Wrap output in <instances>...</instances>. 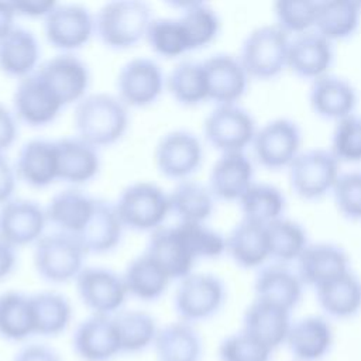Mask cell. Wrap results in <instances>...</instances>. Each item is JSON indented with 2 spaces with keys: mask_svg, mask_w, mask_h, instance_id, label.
<instances>
[{
  "mask_svg": "<svg viewBox=\"0 0 361 361\" xmlns=\"http://www.w3.org/2000/svg\"><path fill=\"white\" fill-rule=\"evenodd\" d=\"M290 37L276 24L251 30L240 48L238 58L250 78L272 79L288 66Z\"/></svg>",
  "mask_w": 361,
  "mask_h": 361,
  "instance_id": "5b68a950",
  "label": "cell"
},
{
  "mask_svg": "<svg viewBox=\"0 0 361 361\" xmlns=\"http://www.w3.org/2000/svg\"><path fill=\"white\" fill-rule=\"evenodd\" d=\"M254 183V165L245 152L220 154L212 165L207 186L216 199L240 200Z\"/></svg>",
  "mask_w": 361,
  "mask_h": 361,
  "instance_id": "484cf974",
  "label": "cell"
},
{
  "mask_svg": "<svg viewBox=\"0 0 361 361\" xmlns=\"http://www.w3.org/2000/svg\"><path fill=\"white\" fill-rule=\"evenodd\" d=\"M17 180L14 165L10 164L4 154H0V206L13 199Z\"/></svg>",
  "mask_w": 361,
  "mask_h": 361,
  "instance_id": "db71d44e",
  "label": "cell"
},
{
  "mask_svg": "<svg viewBox=\"0 0 361 361\" xmlns=\"http://www.w3.org/2000/svg\"><path fill=\"white\" fill-rule=\"evenodd\" d=\"M152 18L151 7L145 1L113 0L96 11L94 35L110 49H128L145 39Z\"/></svg>",
  "mask_w": 361,
  "mask_h": 361,
  "instance_id": "7a4b0ae2",
  "label": "cell"
},
{
  "mask_svg": "<svg viewBox=\"0 0 361 361\" xmlns=\"http://www.w3.org/2000/svg\"><path fill=\"white\" fill-rule=\"evenodd\" d=\"M173 6L180 10L178 20L186 32L190 51L204 48L216 39L220 32V17L212 6L203 1H183Z\"/></svg>",
  "mask_w": 361,
  "mask_h": 361,
  "instance_id": "b9f144b4",
  "label": "cell"
},
{
  "mask_svg": "<svg viewBox=\"0 0 361 361\" xmlns=\"http://www.w3.org/2000/svg\"><path fill=\"white\" fill-rule=\"evenodd\" d=\"M165 89L180 106L192 107L209 100L207 82L202 62L192 59L178 62L166 75Z\"/></svg>",
  "mask_w": 361,
  "mask_h": 361,
  "instance_id": "ab89813d",
  "label": "cell"
},
{
  "mask_svg": "<svg viewBox=\"0 0 361 361\" xmlns=\"http://www.w3.org/2000/svg\"><path fill=\"white\" fill-rule=\"evenodd\" d=\"M130 298L141 302H155L168 290L172 279L145 252L133 258L121 274Z\"/></svg>",
  "mask_w": 361,
  "mask_h": 361,
  "instance_id": "e575fe53",
  "label": "cell"
},
{
  "mask_svg": "<svg viewBox=\"0 0 361 361\" xmlns=\"http://www.w3.org/2000/svg\"><path fill=\"white\" fill-rule=\"evenodd\" d=\"M58 179L71 185H83L97 176L100 155L97 148L78 135L55 140Z\"/></svg>",
  "mask_w": 361,
  "mask_h": 361,
  "instance_id": "4316f807",
  "label": "cell"
},
{
  "mask_svg": "<svg viewBox=\"0 0 361 361\" xmlns=\"http://www.w3.org/2000/svg\"><path fill=\"white\" fill-rule=\"evenodd\" d=\"M18 134V120L13 110L0 102V154L8 149Z\"/></svg>",
  "mask_w": 361,
  "mask_h": 361,
  "instance_id": "f5cc1de1",
  "label": "cell"
},
{
  "mask_svg": "<svg viewBox=\"0 0 361 361\" xmlns=\"http://www.w3.org/2000/svg\"><path fill=\"white\" fill-rule=\"evenodd\" d=\"M290 314L292 312L282 306L254 298L244 310L241 329L275 351L285 345L293 323Z\"/></svg>",
  "mask_w": 361,
  "mask_h": 361,
  "instance_id": "44dd1931",
  "label": "cell"
},
{
  "mask_svg": "<svg viewBox=\"0 0 361 361\" xmlns=\"http://www.w3.org/2000/svg\"><path fill=\"white\" fill-rule=\"evenodd\" d=\"M309 103L317 116L338 121L354 113L358 93L345 78L327 73L312 80Z\"/></svg>",
  "mask_w": 361,
  "mask_h": 361,
  "instance_id": "d4e9b609",
  "label": "cell"
},
{
  "mask_svg": "<svg viewBox=\"0 0 361 361\" xmlns=\"http://www.w3.org/2000/svg\"><path fill=\"white\" fill-rule=\"evenodd\" d=\"M16 11L11 6V1L0 0V38L7 35L16 27Z\"/></svg>",
  "mask_w": 361,
  "mask_h": 361,
  "instance_id": "6f0895ef",
  "label": "cell"
},
{
  "mask_svg": "<svg viewBox=\"0 0 361 361\" xmlns=\"http://www.w3.org/2000/svg\"><path fill=\"white\" fill-rule=\"evenodd\" d=\"M351 269L347 251L334 243H309L296 259V271L305 285L314 289Z\"/></svg>",
  "mask_w": 361,
  "mask_h": 361,
  "instance_id": "cb8c5ba5",
  "label": "cell"
},
{
  "mask_svg": "<svg viewBox=\"0 0 361 361\" xmlns=\"http://www.w3.org/2000/svg\"><path fill=\"white\" fill-rule=\"evenodd\" d=\"M333 61V42L314 28L296 34L289 41L288 68L300 78L314 80L327 75Z\"/></svg>",
  "mask_w": 361,
  "mask_h": 361,
  "instance_id": "ffe728a7",
  "label": "cell"
},
{
  "mask_svg": "<svg viewBox=\"0 0 361 361\" xmlns=\"http://www.w3.org/2000/svg\"><path fill=\"white\" fill-rule=\"evenodd\" d=\"M56 1H41V0H28V1H11V6L16 11V16L23 17H41L44 18Z\"/></svg>",
  "mask_w": 361,
  "mask_h": 361,
  "instance_id": "11a10c76",
  "label": "cell"
},
{
  "mask_svg": "<svg viewBox=\"0 0 361 361\" xmlns=\"http://www.w3.org/2000/svg\"><path fill=\"white\" fill-rule=\"evenodd\" d=\"M227 300L224 281L210 272H192L178 281L172 306L178 320L199 324L213 319Z\"/></svg>",
  "mask_w": 361,
  "mask_h": 361,
  "instance_id": "3957f363",
  "label": "cell"
},
{
  "mask_svg": "<svg viewBox=\"0 0 361 361\" xmlns=\"http://www.w3.org/2000/svg\"><path fill=\"white\" fill-rule=\"evenodd\" d=\"M243 219L269 224L283 216L286 197L274 183L254 182L238 200Z\"/></svg>",
  "mask_w": 361,
  "mask_h": 361,
  "instance_id": "7bdbcfd3",
  "label": "cell"
},
{
  "mask_svg": "<svg viewBox=\"0 0 361 361\" xmlns=\"http://www.w3.org/2000/svg\"><path fill=\"white\" fill-rule=\"evenodd\" d=\"M17 179L31 188H47L58 180L55 141L32 138L24 142L14 164Z\"/></svg>",
  "mask_w": 361,
  "mask_h": 361,
  "instance_id": "83f0119b",
  "label": "cell"
},
{
  "mask_svg": "<svg viewBox=\"0 0 361 361\" xmlns=\"http://www.w3.org/2000/svg\"><path fill=\"white\" fill-rule=\"evenodd\" d=\"M30 298L35 336L54 338L69 329L73 310L65 295L55 290H42L30 295Z\"/></svg>",
  "mask_w": 361,
  "mask_h": 361,
  "instance_id": "d590c367",
  "label": "cell"
},
{
  "mask_svg": "<svg viewBox=\"0 0 361 361\" xmlns=\"http://www.w3.org/2000/svg\"><path fill=\"white\" fill-rule=\"evenodd\" d=\"M305 283L288 264L272 262L258 268L254 278L255 299L293 310L303 296Z\"/></svg>",
  "mask_w": 361,
  "mask_h": 361,
  "instance_id": "7402d4cb",
  "label": "cell"
},
{
  "mask_svg": "<svg viewBox=\"0 0 361 361\" xmlns=\"http://www.w3.org/2000/svg\"><path fill=\"white\" fill-rule=\"evenodd\" d=\"M172 281H180L193 272L196 259L190 254L176 224L161 226L149 233L145 251Z\"/></svg>",
  "mask_w": 361,
  "mask_h": 361,
  "instance_id": "603a6c76",
  "label": "cell"
},
{
  "mask_svg": "<svg viewBox=\"0 0 361 361\" xmlns=\"http://www.w3.org/2000/svg\"><path fill=\"white\" fill-rule=\"evenodd\" d=\"M209 100L216 104L237 103L248 87L250 75L238 56L219 52L202 61Z\"/></svg>",
  "mask_w": 361,
  "mask_h": 361,
  "instance_id": "d6986e66",
  "label": "cell"
},
{
  "mask_svg": "<svg viewBox=\"0 0 361 361\" xmlns=\"http://www.w3.org/2000/svg\"><path fill=\"white\" fill-rule=\"evenodd\" d=\"M86 251L71 234L52 231L44 234L35 244L32 262L38 276L49 283H66L76 279L85 268Z\"/></svg>",
  "mask_w": 361,
  "mask_h": 361,
  "instance_id": "277c9868",
  "label": "cell"
},
{
  "mask_svg": "<svg viewBox=\"0 0 361 361\" xmlns=\"http://www.w3.org/2000/svg\"><path fill=\"white\" fill-rule=\"evenodd\" d=\"M75 288L90 314L114 316L128 298L123 276L104 267H85L75 279Z\"/></svg>",
  "mask_w": 361,
  "mask_h": 361,
  "instance_id": "30bf717a",
  "label": "cell"
},
{
  "mask_svg": "<svg viewBox=\"0 0 361 361\" xmlns=\"http://www.w3.org/2000/svg\"><path fill=\"white\" fill-rule=\"evenodd\" d=\"M176 227L196 261L217 258L226 252V235L206 223H176Z\"/></svg>",
  "mask_w": 361,
  "mask_h": 361,
  "instance_id": "bcb514c9",
  "label": "cell"
},
{
  "mask_svg": "<svg viewBox=\"0 0 361 361\" xmlns=\"http://www.w3.org/2000/svg\"><path fill=\"white\" fill-rule=\"evenodd\" d=\"M114 206L124 228L134 231L151 233L164 226L171 213L168 193L157 183L147 180L126 186Z\"/></svg>",
  "mask_w": 361,
  "mask_h": 361,
  "instance_id": "8992f818",
  "label": "cell"
},
{
  "mask_svg": "<svg viewBox=\"0 0 361 361\" xmlns=\"http://www.w3.org/2000/svg\"><path fill=\"white\" fill-rule=\"evenodd\" d=\"M145 41L154 54L168 59L182 56L190 51L186 32L178 17L152 18L145 34Z\"/></svg>",
  "mask_w": 361,
  "mask_h": 361,
  "instance_id": "f6af8a7d",
  "label": "cell"
},
{
  "mask_svg": "<svg viewBox=\"0 0 361 361\" xmlns=\"http://www.w3.org/2000/svg\"><path fill=\"white\" fill-rule=\"evenodd\" d=\"M300 144L302 131L298 123L278 117L257 128L251 147L261 165L278 169L290 165L300 152Z\"/></svg>",
  "mask_w": 361,
  "mask_h": 361,
  "instance_id": "4fadbf2b",
  "label": "cell"
},
{
  "mask_svg": "<svg viewBox=\"0 0 361 361\" xmlns=\"http://www.w3.org/2000/svg\"><path fill=\"white\" fill-rule=\"evenodd\" d=\"M41 47L37 37L27 28L14 27L0 38V71L18 80L38 69Z\"/></svg>",
  "mask_w": 361,
  "mask_h": 361,
  "instance_id": "836d02e7",
  "label": "cell"
},
{
  "mask_svg": "<svg viewBox=\"0 0 361 361\" xmlns=\"http://www.w3.org/2000/svg\"><path fill=\"white\" fill-rule=\"evenodd\" d=\"M257 128L252 114L237 103L216 104L203 121L206 141L221 154L244 152Z\"/></svg>",
  "mask_w": 361,
  "mask_h": 361,
  "instance_id": "52a82bcc",
  "label": "cell"
},
{
  "mask_svg": "<svg viewBox=\"0 0 361 361\" xmlns=\"http://www.w3.org/2000/svg\"><path fill=\"white\" fill-rule=\"evenodd\" d=\"M338 212L350 220H361V169L340 173L333 188Z\"/></svg>",
  "mask_w": 361,
  "mask_h": 361,
  "instance_id": "f907efd6",
  "label": "cell"
},
{
  "mask_svg": "<svg viewBox=\"0 0 361 361\" xmlns=\"http://www.w3.org/2000/svg\"><path fill=\"white\" fill-rule=\"evenodd\" d=\"M226 252L241 268H259L271 258L267 224L241 219L226 235Z\"/></svg>",
  "mask_w": 361,
  "mask_h": 361,
  "instance_id": "1f68e13d",
  "label": "cell"
},
{
  "mask_svg": "<svg viewBox=\"0 0 361 361\" xmlns=\"http://www.w3.org/2000/svg\"><path fill=\"white\" fill-rule=\"evenodd\" d=\"M42 20L48 44L62 52L83 48L94 35V14L78 3H55Z\"/></svg>",
  "mask_w": 361,
  "mask_h": 361,
  "instance_id": "9c48e42d",
  "label": "cell"
},
{
  "mask_svg": "<svg viewBox=\"0 0 361 361\" xmlns=\"http://www.w3.org/2000/svg\"><path fill=\"white\" fill-rule=\"evenodd\" d=\"M154 161L162 176L176 182L186 180L203 162V145L192 131L172 130L158 140Z\"/></svg>",
  "mask_w": 361,
  "mask_h": 361,
  "instance_id": "8fae6325",
  "label": "cell"
},
{
  "mask_svg": "<svg viewBox=\"0 0 361 361\" xmlns=\"http://www.w3.org/2000/svg\"><path fill=\"white\" fill-rule=\"evenodd\" d=\"M121 347V355H137L152 350L159 331L157 319L140 309H123L113 316Z\"/></svg>",
  "mask_w": 361,
  "mask_h": 361,
  "instance_id": "74e56055",
  "label": "cell"
},
{
  "mask_svg": "<svg viewBox=\"0 0 361 361\" xmlns=\"http://www.w3.org/2000/svg\"><path fill=\"white\" fill-rule=\"evenodd\" d=\"M316 0H279L274 3L276 25L288 34H302L313 30L317 16Z\"/></svg>",
  "mask_w": 361,
  "mask_h": 361,
  "instance_id": "7dc6e473",
  "label": "cell"
},
{
  "mask_svg": "<svg viewBox=\"0 0 361 361\" xmlns=\"http://www.w3.org/2000/svg\"><path fill=\"white\" fill-rule=\"evenodd\" d=\"M123 231L124 226L114 203L96 197L93 212L76 238L86 254H106L120 244Z\"/></svg>",
  "mask_w": 361,
  "mask_h": 361,
  "instance_id": "f546056e",
  "label": "cell"
},
{
  "mask_svg": "<svg viewBox=\"0 0 361 361\" xmlns=\"http://www.w3.org/2000/svg\"><path fill=\"white\" fill-rule=\"evenodd\" d=\"M340 176V161L324 148L300 151L288 166L290 188L303 199H319L331 192Z\"/></svg>",
  "mask_w": 361,
  "mask_h": 361,
  "instance_id": "ba28073f",
  "label": "cell"
},
{
  "mask_svg": "<svg viewBox=\"0 0 361 361\" xmlns=\"http://www.w3.org/2000/svg\"><path fill=\"white\" fill-rule=\"evenodd\" d=\"M271 258L289 264L296 261L309 244L307 231L299 221L285 216L267 224Z\"/></svg>",
  "mask_w": 361,
  "mask_h": 361,
  "instance_id": "ee69618b",
  "label": "cell"
},
{
  "mask_svg": "<svg viewBox=\"0 0 361 361\" xmlns=\"http://www.w3.org/2000/svg\"><path fill=\"white\" fill-rule=\"evenodd\" d=\"M128 124V107L116 94L89 93L75 104V133L97 149L120 141Z\"/></svg>",
  "mask_w": 361,
  "mask_h": 361,
  "instance_id": "6da1fadb",
  "label": "cell"
},
{
  "mask_svg": "<svg viewBox=\"0 0 361 361\" xmlns=\"http://www.w3.org/2000/svg\"><path fill=\"white\" fill-rule=\"evenodd\" d=\"M37 73L58 96L63 107L76 104L89 94V68L79 56L73 54L61 52L44 61L38 66Z\"/></svg>",
  "mask_w": 361,
  "mask_h": 361,
  "instance_id": "2e32d148",
  "label": "cell"
},
{
  "mask_svg": "<svg viewBox=\"0 0 361 361\" xmlns=\"http://www.w3.org/2000/svg\"><path fill=\"white\" fill-rule=\"evenodd\" d=\"M316 300L329 319L347 320L361 312V278L351 269L314 289Z\"/></svg>",
  "mask_w": 361,
  "mask_h": 361,
  "instance_id": "f1b7e54d",
  "label": "cell"
},
{
  "mask_svg": "<svg viewBox=\"0 0 361 361\" xmlns=\"http://www.w3.org/2000/svg\"><path fill=\"white\" fill-rule=\"evenodd\" d=\"M152 351L157 361H202L204 344L196 326L176 319L159 327Z\"/></svg>",
  "mask_w": 361,
  "mask_h": 361,
  "instance_id": "d6a6232c",
  "label": "cell"
},
{
  "mask_svg": "<svg viewBox=\"0 0 361 361\" xmlns=\"http://www.w3.org/2000/svg\"><path fill=\"white\" fill-rule=\"evenodd\" d=\"M16 250L17 248L11 247L0 238V281L7 278L13 272L17 262Z\"/></svg>",
  "mask_w": 361,
  "mask_h": 361,
  "instance_id": "9f6ffc18",
  "label": "cell"
},
{
  "mask_svg": "<svg viewBox=\"0 0 361 361\" xmlns=\"http://www.w3.org/2000/svg\"><path fill=\"white\" fill-rule=\"evenodd\" d=\"M274 351L240 329L226 336L217 347L219 361H271Z\"/></svg>",
  "mask_w": 361,
  "mask_h": 361,
  "instance_id": "c3c4849f",
  "label": "cell"
},
{
  "mask_svg": "<svg viewBox=\"0 0 361 361\" xmlns=\"http://www.w3.org/2000/svg\"><path fill=\"white\" fill-rule=\"evenodd\" d=\"M47 224L45 207L34 200L13 197L0 206V238L14 248L35 244Z\"/></svg>",
  "mask_w": 361,
  "mask_h": 361,
  "instance_id": "e0dca14e",
  "label": "cell"
},
{
  "mask_svg": "<svg viewBox=\"0 0 361 361\" xmlns=\"http://www.w3.org/2000/svg\"><path fill=\"white\" fill-rule=\"evenodd\" d=\"M361 21V3L351 0H323L317 4L314 30L329 38L345 39L351 37Z\"/></svg>",
  "mask_w": 361,
  "mask_h": 361,
  "instance_id": "60d3db41",
  "label": "cell"
},
{
  "mask_svg": "<svg viewBox=\"0 0 361 361\" xmlns=\"http://www.w3.org/2000/svg\"><path fill=\"white\" fill-rule=\"evenodd\" d=\"M334 345V330L324 314H307L293 320L285 347L296 361H323Z\"/></svg>",
  "mask_w": 361,
  "mask_h": 361,
  "instance_id": "ac0fdd59",
  "label": "cell"
},
{
  "mask_svg": "<svg viewBox=\"0 0 361 361\" xmlns=\"http://www.w3.org/2000/svg\"><path fill=\"white\" fill-rule=\"evenodd\" d=\"M168 197L169 210L178 223H206L214 210L216 197L207 185L197 180L176 182Z\"/></svg>",
  "mask_w": 361,
  "mask_h": 361,
  "instance_id": "8d00e7d4",
  "label": "cell"
},
{
  "mask_svg": "<svg viewBox=\"0 0 361 361\" xmlns=\"http://www.w3.org/2000/svg\"><path fill=\"white\" fill-rule=\"evenodd\" d=\"M165 79L166 76L157 61L145 56L133 58L117 73L116 96L127 107L151 106L165 90Z\"/></svg>",
  "mask_w": 361,
  "mask_h": 361,
  "instance_id": "7c38bea8",
  "label": "cell"
},
{
  "mask_svg": "<svg viewBox=\"0 0 361 361\" xmlns=\"http://www.w3.org/2000/svg\"><path fill=\"white\" fill-rule=\"evenodd\" d=\"M63 104L37 71L18 80L13 93V113L18 121L30 127L51 124Z\"/></svg>",
  "mask_w": 361,
  "mask_h": 361,
  "instance_id": "5bb4252c",
  "label": "cell"
},
{
  "mask_svg": "<svg viewBox=\"0 0 361 361\" xmlns=\"http://www.w3.org/2000/svg\"><path fill=\"white\" fill-rule=\"evenodd\" d=\"M11 361H62L59 353L44 343H25L13 355Z\"/></svg>",
  "mask_w": 361,
  "mask_h": 361,
  "instance_id": "816d5d0a",
  "label": "cell"
},
{
  "mask_svg": "<svg viewBox=\"0 0 361 361\" xmlns=\"http://www.w3.org/2000/svg\"><path fill=\"white\" fill-rule=\"evenodd\" d=\"M330 151L338 161H361V116L353 113L336 121Z\"/></svg>",
  "mask_w": 361,
  "mask_h": 361,
  "instance_id": "681fc988",
  "label": "cell"
},
{
  "mask_svg": "<svg viewBox=\"0 0 361 361\" xmlns=\"http://www.w3.org/2000/svg\"><path fill=\"white\" fill-rule=\"evenodd\" d=\"M34 336L30 295L20 290L0 293V338L10 343H25Z\"/></svg>",
  "mask_w": 361,
  "mask_h": 361,
  "instance_id": "f35d334b",
  "label": "cell"
},
{
  "mask_svg": "<svg viewBox=\"0 0 361 361\" xmlns=\"http://www.w3.org/2000/svg\"><path fill=\"white\" fill-rule=\"evenodd\" d=\"M96 197L78 188H68L55 193L45 206L47 220L55 231L76 237L86 226Z\"/></svg>",
  "mask_w": 361,
  "mask_h": 361,
  "instance_id": "4dcf8cb0",
  "label": "cell"
},
{
  "mask_svg": "<svg viewBox=\"0 0 361 361\" xmlns=\"http://www.w3.org/2000/svg\"><path fill=\"white\" fill-rule=\"evenodd\" d=\"M71 345L80 361H113L121 355L113 316L89 314L80 320L72 331Z\"/></svg>",
  "mask_w": 361,
  "mask_h": 361,
  "instance_id": "9a60e30c",
  "label": "cell"
}]
</instances>
